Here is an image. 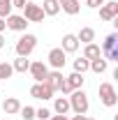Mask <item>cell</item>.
<instances>
[{"label": "cell", "instance_id": "obj_12", "mask_svg": "<svg viewBox=\"0 0 118 120\" xmlns=\"http://www.w3.org/2000/svg\"><path fill=\"white\" fill-rule=\"evenodd\" d=\"M79 39H76V35H72V32H67V35H63V46H60V49H63V51H65V53H76V51H79Z\"/></svg>", "mask_w": 118, "mask_h": 120}, {"label": "cell", "instance_id": "obj_19", "mask_svg": "<svg viewBox=\"0 0 118 120\" xmlns=\"http://www.w3.org/2000/svg\"><path fill=\"white\" fill-rule=\"evenodd\" d=\"M65 81L70 83L72 90H79V88H83V81H86V79H83V74H79V72H72L70 76H65Z\"/></svg>", "mask_w": 118, "mask_h": 120}, {"label": "cell", "instance_id": "obj_6", "mask_svg": "<svg viewBox=\"0 0 118 120\" xmlns=\"http://www.w3.org/2000/svg\"><path fill=\"white\" fill-rule=\"evenodd\" d=\"M28 72L32 74V79H35V83H42L46 79V74H49V67H46L44 60H35V62H30Z\"/></svg>", "mask_w": 118, "mask_h": 120}, {"label": "cell", "instance_id": "obj_25", "mask_svg": "<svg viewBox=\"0 0 118 120\" xmlns=\"http://www.w3.org/2000/svg\"><path fill=\"white\" fill-rule=\"evenodd\" d=\"M19 113H21L23 120H35V109H32V106H21Z\"/></svg>", "mask_w": 118, "mask_h": 120}, {"label": "cell", "instance_id": "obj_29", "mask_svg": "<svg viewBox=\"0 0 118 120\" xmlns=\"http://www.w3.org/2000/svg\"><path fill=\"white\" fill-rule=\"evenodd\" d=\"M26 2H28V0H12V7H16V9H23V7H26Z\"/></svg>", "mask_w": 118, "mask_h": 120}, {"label": "cell", "instance_id": "obj_28", "mask_svg": "<svg viewBox=\"0 0 118 120\" xmlns=\"http://www.w3.org/2000/svg\"><path fill=\"white\" fill-rule=\"evenodd\" d=\"M58 92H63V95H70V92H72L70 83H67V81H63V86H60V90H58Z\"/></svg>", "mask_w": 118, "mask_h": 120}, {"label": "cell", "instance_id": "obj_33", "mask_svg": "<svg viewBox=\"0 0 118 120\" xmlns=\"http://www.w3.org/2000/svg\"><path fill=\"white\" fill-rule=\"evenodd\" d=\"M5 46V37H2V32H0V49Z\"/></svg>", "mask_w": 118, "mask_h": 120}, {"label": "cell", "instance_id": "obj_11", "mask_svg": "<svg viewBox=\"0 0 118 120\" xmlns=\"http://www.w3.org/2000/svg\"><path fill=\"white\" fill-rule=\"evenodd\" d=\"M63 81H65V76H63V72L60 69H53V72H49L44 79L46 86H51V90L56 92V90H60V86H63Z\"/></svg>", "mask_w": 118, "mask_h": 120}, {"label": "cell", "instance_id": "obj_30", "mask_svg": "<svg viewBox=\"0 0 118 120\" xmlns=\"http://www.w3.org/2000/svg\"><path fill=\"white\" fill-rule=\"evenodd\" d=\"M49 120H67V116H58V113H56V116H51Z\"/></svg>", "mask_w": 118, "mask_h": 120}, {"label": "cell", "instance_id": "obj_36", "mask_svg": "<svg viewBox=\"0 0 118 120\" xmlns=\"http://www.w3.org/2000/svg\"><path fill=\"white\" fill-rule=\"evenodd\" d=\"M79 2H81V0H79Z\"/></svg>", "mask_w": 118, "mask_h": 120}, {"label": "cell", "instance_id": "obj_23", "mask_svg": "<svg viewBox=\"0 0 118 120\" xmlns=\"http://www.w3.org/2000/svg\"><path fill=\"white\" fill-rule=\"evenodd\" d=\"M12 0H0V19H7V16L12 14Z\"/></svg>", "mask_w": 118, "mask_h": 120}, {"label": "cell", "instance_id": "obj_14", "mask_svg": "<svg viewBox=\"0 0 118 120\" xmlns=\"http://www.w3.org/2000/svg\"><path fill=\"white\" fill-rule=\"evenodd\" d=\"M2 111H5L7 116H14V113L21 111V102H19L16 97H7V99L2 102Z\"/></svg>", "mask_w": 118, "mask_h": 120}, {"label": "cell", "instance_id": "obj_31", "mask_svg": "<svg viewBox=\"0 0 118 120\" xmlns=\"http://www.w3.org/2000/svg\"><path fill=\"white\" fill-rule=\"evenodd\" d=\"M5 28H7V23H5V19H0V32H2Z\"/></svg>", "mask_w": 118, "mask_h": 120}, {"label": "cell", "instance_id": "obj_27", "mask_svg": "<svg viewBox=\"0 0 118 120\" xmlns=\"http://www.w3.org/2000/svg\"><path fill=\"white\" fill-rule=\"evenodd\" d=\"M106 0H86V5H88L90 9H97V7H102Z\"/></svg>", "mask_w": 118, "mask_h": 120}, {"label": "cell", "instance_id": "obj_5", "mask_svg": "<svg viewBox=\"0 0 118 120\" xmlns=\"http://www.w3.org/2000/svg\"><path fill=\"white\" fill-rule=\"evenodd\" d=\"M100 99H102L104 106H116L118 104L116 88H114L111 83H100Z\"/></svg>", "mask_w": 118, "mask_h": 120}, {"label": "cell", "instance_id": "obj_18", "mask_svg": "<svg viewBox=\"0 0 118 120\" xmlns=\"http://www.w3.org/2000/svg\"><path fill=\"white\" fill-rule=\"evenodd\" d=\"M102 56V49L95 44V42H90V44H86V49H83V58L86 60H95Z\"/></svg>", "mask_w": 118, "mask_h": 120}, {"label": "cell", "instance_id": "obj_16", "mask_svg": "<svg viewBox=\"0 0 118 120\" xmlns=\"http://www.w3.org/2000/svg\"><path fill=\"white\" fill-rule=\"evenodd\" d=\"M53 111H56L58 116H67V113H70V99H67V97H56Z\"/></svg>", "mask_w": 118, "mask_h": 120}, {"label": "cell", "instance_id": "obj_21", "mask_svg": "<svg viewBox=\"0 0 118 120\" xmlns=\"http://www.w3.org/2000/svg\"><path fill=\"white\" fill-rule=\"evenodd\" d=\"M28 67H30V60H28V58H21V56L12 62V69L19 72V74H26V72H28Z\"/></svg>", "mask_w": 118, "mask_h": 120}, {"label": "cell", "instance_id": "obj_8", "mask_svg": "<svg viewBox=\"0 0 118 120\" xmlns=\"http://www.w3.org/2000/svg\"><path fill=\"white\" fill-rule=\"evenodd\" d=\"M5 23H7V28L14 30V32H26V28H28V21L21 14H9L5 19Z\"/></svg>", "mask_w": 118, "mask_h": 120}, {"label": "cell", "instance_id": "obj_13", "mask_svg": "<svg viewBox=\"0 0 118 120\" xmlns=\"http://www.w3.org/2000/svg\"><path fill=\"white\" fill-rule=\"evenodd\" d=\"M58 5H60V9L65 14H70V16L79 14V9H81V2L79 0H58Z\"/></svg>", "mask_w": 118, "mask_h": 120}, {"label": "cell", "instance_id": "obj_26", "mask_svg": "<svg viewBox=\"0 0 118 120\" xmlns=\"http://www.w3.org/2000/svg\"><path fill=\"white\" fill-rule=\"evenodd\" d=\"M51 116H53V113H51L49 109H35V118H39V120H49Z\"/></svg>", "mask_w": 118, "mask_h": 120}, {"label": "cell", "instance_id": "obj_9", "mask_svg": "<svg viewBox=\"0 0 118 120\" xmlns=\"http://www.w3.org/2000/svg\"><path fill=\"white\" fill-rule=\"evenodd\" d=\"M118 16V0H109L100 7V19L102 21H114Z\"/></svg>", "mask_w": 118, "mask_h": 120}, {"label": "cell", "instance_id": "obj_34", "mask_svg": "<svg viewBox=\"0 0 118 120\" xmlns=\"http://www.w3.org/2000/svg\"><path fill=\"white\" fill-rule=\"evenodd\" d=\"M86 120H95V118H86Z\"/></svg>", "mask_w": 118, "mask_h": 120}, {"label": "cell", "instance_id": "obj_32", "mask_svg": "<svg viewBox=\"0 0 118 120\" xmlns=\"http://www.w3.org/2000/svg\"><path fill=\"white\" fill-rule=\"evenodd\" d=\"M72 120H86V116H81V113H76V116H74Z\"/></svg>", "mask_w": 118, "mask_h": 120}, {"label": "cell", "instance_id": "obj_10", "mask_svg": "<svg viewBox=\"0 0 118 120\" xmlns=\"http://www.w3.org/2000/svg\"><path fill=\"white\" fill-rule=\"evenodd\" d=\"M30 97H35V99H51L53 97V90H51V86H46L42 81V83H35L30 88Z\"/></svg>", "mask_w": 118, "mask_h": 120}, {"label": "cell", "instance_id": "obj_4", "mask_svg": "<svg viewBox=\"0 0 118 120\" xmlns=\"http://www.w3.org/2000/svg\"><path fill=\"white\" fill-rule=\"evenodd\" d=\"M23 19L26 21H32V23H39V21H44V9H42V5H37V2H26V7H23Z\"/></svg>", "mask_w": 118, "mask_h": 120}, {"label": "cell", "instance_id": "obj_22", "mask_svg": "<svg viewBox=\"0 0 118 120\" xmlns=\"http://www.w3.org/2000/svg\"><path fill=\"white\" fill-rule=\"evenodd\" d=\"M88 67H90V60H86V58H76V60H74V72L86 74V72H88Z\"/></svg>", "mask_w": 118, "mask_h": 120}, {"label": "cell", "instance_id": "obj_1", "mask_svg": "<svg viewBox=\"0 0 118 120\" xmlns=\"http://www.w3.org/2000/svg\"><path fill=\"white\" fill-rule=\"evenodd\" d=\"M70 111H74V113H81V116H86L88 113V95L83 92V88H79V90H72L70 92Z\"/></svg>", "mask_w": 118, "mask_h": 120}, {"label": "cell", "instance_id": "obj_17", "mask_svg": "<svg viewBox=\"0 0 118 120\" xmlns=\"http://www.w3.org/2000/svg\"><path fill=\"white\" fill-rule=\"evenodd\" d=\"M76 39H79V44H90V42H95V30L93 28H81L76 32Z\"/></svg>", "mask_w": 118, "mask_h": 120}, {"label": "cell", "instance_id": "obj_3", "mask_svg": "<svg viewBox=\"0 0 118 120\" xmlns=\"http://www.w3.org/2000/svg\"><path fill=\"white\" fill-rule=\"evenodd\" d=\"M102 58L118 62V32H111V35L104 37V42H102Z\"/></svg>", "mask_w": 118, "mask_h": 120}, {"label": "cell", "instance_id": "obj_37", "mask_svg": "<svg viewBox=\"0 0 118 120\" xmlns=\"http://www.w3.org/2000/svg\"><path fill=\"white\" fill-rule=\"evenodd\" d=\"M67 120H70V118H67Z\"/></svg>", "mask_w": 118, "mask_h": 120}, {"label": "cell", "instance_id": "obj_2", "mask_svg": "<svg viewBox=\"0 0 118 120\" xmlns=\"http://www.w3.org/2000/svg\"><path fill=\"white\" fill-rule=\"evenodd\" d=\"M35 46H37V37L35 35H30V32H23L21 37H19V42H16V56H21V58H28L30 53L35 51Z\"/></svg>", "mask_w": 118, "mask_h": 120}, {"label": "cell", "instance_id": "obj_15", "mask_svg": "<svg viewBox=\"0 0 118 120\" xmlns=\"http://www.w3.org/2000/svg\"><path fill=\"white\" fill-rule=\"evenodd\" d=\"M90 72H95V74H104L106 69H109V60L106 58H95V60H90V67H88Z\"/></svg>", "mask_w": 118, "mask_h": 120}, {"label": "cell", "instance_id": "obj_24", "mask_svg": "<svg viewBox=\"0 0 118 120\" xmlns=\"http://www.w3.org/2000/svg\"><path fill=\"white\" fill-rule=\"evenodd\" d=\"M12 74H14L12 65H9V62H0V81H2V79H12Z\"/></svg>", "mask_w": 118, "mask_h": 120}, {"label": "cell", "instance_id": "obj_35", "mask_svg": "<svg viewBox=\"0 0 118 120\" xmlns=\"http://www.w3.org/2000/svg\"><path fill=\"white\" fill-rule=\"evenodd\" d=\"M2 120H9V118H2Z\"/></svg>", "mask_w": 118, "mask_h": 120}, {"label": "cell", "instance_id": "obj_7", "mask_svg": "<svg viewBox=\"0 0 118 120\" xmlns=\"http://www.w3.org/2000/svg\"><path fill=\"white\" fill-rule=\"evenodd\" d=\"M65 60H67V53H65V51L58 46V49H51V51H49L46 62H49L53 69H63V67H65Z\"/></svg>", "mask_w": 118, "mask_h": 120}, {"label": "cell", "instance_id": "obj_20", "mask_svg": "<svg viewBox=\"0 0 118 120\" xmlns=\"http://www.w3.org/2000/svg\"><path fill=\"white\" fill-rule=\"evenodd\" d=\"M42 9H44V16H56L60 12V5H58V0H44Z\"/></svg>", "mask_w": 118, "mask_h": 120}]
</instances>
